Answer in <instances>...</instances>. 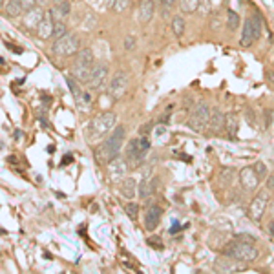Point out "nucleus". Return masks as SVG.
<instances>
[{
    "label": "nucleus",
    "instance_id": "f257e3e1",
    "mask_svg": "<svg viewBox=\"0 0 274 274\" xmlns=\"http://www.w3.org/2000/svg\"><path fill=\"white\" fill-rule=\"evenodd\" d=\"M124 136H126V130H124L122 124L121 126H114V130L110 132V137H108L103 145H99L95 148V159H97L99 165H106L108 161H112L114 157L119 155Z\"/></svg>",
    "mask_w": 274,
    "mask_h": 274
},
{
    "label": "nucleus",
    "instance_id": "f03ea898",
    "mask_svg": "<svg viewBox=\"0 0 274 274\" xmlns=\"http://www.w3.org/2000/svg\"><path fill=\"white\" fill-rule=\"evenodd\" d=\"M223 256H228L234 261H243V263H251L258 258V249L252 243H243L240 240H234L227 243V247L223 249Z\"/></svg>",
    "mask_w": 274,
    "mask_h": 274
},
{
    "label": "nucleus",
    "instance_id": "7ed1b4c3",
    "mask_svg": "<svg viewBox=\"0 0 274 274\" xmlns=\"http://www.w3.org/2000/svg\"><path fill=\"white\" fill-rule=\"evenodd\" d=\"M115 114L112 112H104V114L97 115L93 121L90 122V128H88V136L91 139H103L104 136H108L115 126Z\"/></svg>",
    "mask_w": 274,
    "mask_h": 274
},
{
    "label": "nucleus",
    "instance_id": "20e7f679",
    "mask_svg": "<svg viewBox=\"0 0 274 274\" xmlns=\"http://www.w3.org/2000/svg\"><path fill=\"white\" fill-rule=\"evenodd\" d=\"M53 53L59 55V57H71L75 55L79 50H81V38L77 37L75 33H66L62 37L55 38L53 42Z\"/></svg>",
    "mask_w": 274,
    "mask_h": 274
},
{
    "label": "nucleus",
    "instance_id": "39448f33",
    "mask_svg": "<svg viewBox=\"0 0 274 274\" xmlns=\"http://www.w3.org/2000/svg\"><path fill=\"white\" fill-rule=\"evenodd\" d=\"M150 150V139L148 137H137V139H132L126 146V161L130 163H141V161L146 157V154Z\"/></svg>",
    "mask_w": 274,
    "mask_h": 274
},
{
    "label": "nucleus",
    "instance_id": "423d86ee",
    "mask_svg": "<svg viewBox=\"0 0 274 274\" xmlns=\"http://www.w3.org/2000/svg\"><path fill=\"white\" fill-rule=\"evenodd\" d=\"M261 35V18L258 15L247 18L243 22V31H241V38H240V44L243 48L252 46Z\"/></svg>",
    "mask_w": 274,
    "mask_h": 274
},
{
    "label": "nucleus",
    "instance_id": "0eeeda50",
    "mask_svg": "<svg viewBox=\"0 0 274 274\" xmlns=\"http://www.w3.org/2000/svg\"><path fill=\"white\" fill-rule=\"evenodd\" d=\"M208 117H210V106L206 103H199L198 106L194 108L190 119H188L190 130H194V132H205Z\"/></svg>",
    "mask_w": 274,
    "mask_h": 274
},
{
    "label": "nucleus",
    "instance_id": "6e6552de",
    "mask_svg": "<svg viewBox=\"0 0 274 274\" xmlns=\"http://www.w3.org/2000/svg\"><path fill=\"white\" fill-rule=\"evenodd\" d=\"M269 201H271V192L267 190H259L258 196L252 199L251 206H249V216H251L252 221H261L263 218V214L267 210V205H269Z\"/></svg>",
    "mask_w": 274,
    "mask_h": 274
},
{
    "label": "nucleus",
    "instance_id": "1a4fd4ad",
    "mask_svg": "<svg viewBox=\"0 0 274 274\" xmlns=\"http://www.w3.org/2000/svg\"><path fill=\"white\" fill-rule=\"evenodd\" d=\"M108 71H110L108 64H97V66L93 64L90 69V73H88V77H86L88 88H91V90H99L101 86L106 83Z\"/></svg>",
    "mask_w": 274,
    "mask_h": 274
},
{
    "label": "nucleus",
    "instance_id": "9d476101",
    "mask_svg": "<svg viewBox=\"0 0 274 274\" xmlns=\"http://www.w3.org/2000/svg\"><path fill=\"white\" fill-rule=\"evenodd\" d=\"M128 88V73H124V71H119V73H115L114 79L110 81L108 84V91H110V95L114 97V99H119L124 95V91Z\"/></svg>",
    "mask_w": 274,
    "mask_h": 274
},
{
    "label": "nucleus",
    "instance_id": "9b49d317",
    "mask_svg": "<svg viewBox=\"0 0 274 274\" xmlns=\"http://www.w3.org/2000/svg\"><path fill=\"white\" fill-rule=\"evenodd\" d=\"M106 170L112 179H119V177H122V175L128 172V161L121 159V157L117 155V157H114L112 161L106 163Z\"/></svg>",
    "mask_w": 274,
    "mask_h": 274
},
{
    "label": "nucleus",
    "instance_id": "f8f14e48",
    "mask_svg": "<svg viewBox=\"0 0 274 274\" xmlns=\"http://www.w3.org/2000/svg\"><path fill=\"white\" fill-rule=\"evenodd\" d=\"M24 26L28 28V30H35L38 26V22L44 18V9L42 6H35V8H31L30 11H24Z\"/></svg>",
    "mask_w": 274,
    "mask_h": 274
},
{
    "label": "nucleus",
    "instance_id": "ddd939ff",
    "mask_svg": "<svg viewBox=\"0 0 274 274\" xmlns=\"http://www.w3.org/2000/svg\"><path fill=\"white\" fill-rule=\"evenodd\" d=\"M240 183L243 185V188L245 190H256L258 188V185H259V177L256 175V172L252 170V167H247L243 168L241 172H240Z\"/></svg>",
    "mask_w": 274,
    "mask_h": 274
},
{
    "label": "nucleus",
    "instance_id": "4468645a",
    "mask_svg": "<svg viewBox=\"0 0 274 274\" xmlns=\"http://www.w3.org/2000/svg\"><path fill=\"white\" fill-rule=\"evenodd\" d=\"M157 183H159L157 177H152V179L145 177L143 181L137 185V194H139V198L143 199V201H146L150 196H154V192L157 188Z\"/></svg>",
    "mask_w": 274,
    "mask_h": 274
},
{
    "label": "nucleus",
    "instance_id": "2eb2a0df",
    "mask_svg": "<svg viewBox=\"0 0 274 274\" xmlns=\"http://www.w3.org/2000/svg\"><path fill=\"white\" fill-rule=\"evenodd\" d=\"M161 216H163V210H161V206L157 205H152L148 206V210H146V216H145V227L146 230H154V228H157L161 221Z\"/></svg>",
    "mask_w": 274,
    "mask_h": 274
},
{
    "label": "nucleus",
    "instance_id": "dca6fc26",
    "mask_svg": "<svg viewBox=\"0 0 274 274\" xmlns=\"http://www.w3.org/2000/svg\"><path fill=\"white\" fill-rule=\"evenodd\" d=\"M69 11H71V4H69L68 0H62L61 4H57L53 9H50V18L57 22V20H64L66 17L69 15Z\"/></svg>",
    "mask_w": 274,
    "mask_h": 274
},
{
    "label": "nucleus",
    "instance_id": "f3484780",
    "mask_svg": "<svg viewBox=\"0 0 274 274\" xmlns=\"http://www.w3.org/2000/svg\"><path fill=\"white\" fill-rule=\"evenodd\" d=\"M223 128H225V132L228 134V137L230 139H236L238 136V128H240V121H238V115L236 114H227L223 115Z\"/></svg>",
    "mask_w": 274,
    "mask_h": 274
},
{
    "label": "nucleus",
    "instance_id": "a211bd4d",
    "mask_svg": "<svg viewBox=\"0 0 274 274\" xmlns=\"http://www.w3.org/2000/svg\"><path fill=\"white\" fill-rule=\"evenodd\" d=\"M206 128H208V134H218L223 128V114L220 110H210V117H208V122H206Z\"/></svg>",
    "mask_w": 274,
    "mask_h": 274
},
{
    "label": "nucleus",
    "instance_id": "6ab92c4d",
    "mask_svg": "<svg viewBox=\"0 0 274 274\" xmlns=\"http://www.w3.org/2000/svg\"><path fill=\"white\" fill-rule=\"evenodd\" d=\"M35 30H37V35L42 38V40H48V38L51 37V33H53V20H51L50 17L44 15V18L38 22V26Z\"/></svg>",
    "mask_w": 274,
    "mask_h": 274
},
{
    "label": "nucleus",
    "instance_id": "aec40b11",
    "mask_svg": "<svg viewBox=\"0 0 274 274\" xmlns=\"http://www.w3.org/2000/svg\"><path fill=\"white\" fill-rule=\"evenodd\" d=\"M141 22L143 24H148L150 20L154 18V13H155V4H154V0H141Z\"/></svg>",
    "mask_w": 274,
    "mask_h": 274
},
{
    "label": "nucleus",
    "instance_id": "412c9836",
    "mask_svg": "<svg viewBox=\"0 0 274 274\" xmlns=\"http://www.w3.org/2000/svg\"><path fill=\"white\" fill-rule=\"evenodd\" d=\"M119 188H121V194L124 196V198H128V199L136 198V192H137L136 179H132V177H126V179H122V181L119 183Z\"/></svg>",
    "mask_w": 274,
    "mask_h": 274
},
{
    "label": "nucleus",
    "instance_id": "4be33fe9",
    "mask_svg": "<svg viewBox=\"0 0 274 274\" xmlns=\"http://www.w3.org/2000/svg\"><path fill=\"white\" fill-rule=\"evenodd\" d=\"M75 55H77L75 64H81V66H88V68H91V66H93V62H95L93 53H91V50H88V48H81Z\"/></svg>",
    "mask_w": 274,
    "mask_h": 274
},
{
    "label": "nucleus",
    "instance_id": "5701e85b",
    "mask_svg": "<svg viewBox=\"0 0 274 274\" xmlns=\"http://www.w3.org/2000/svg\"><path fill=\"white\" fill-rule=\"evenodd\" d=\"M4 13H6V17H9V18H18L24 11H22V8H20V2H18V0H9V2L4 4Z\"/></svg>",
    "mask_w": 274,
    "mask_h": 274
},
{
    "label": "nucleus",
    "instance_id": "b1692460",
    "mask_svg": "<svg viewBox=\"0 0 274 274\" xmlns=\"http://www.w3.org/2000/svg\"><path fill=\"white\" fill-rule=\"evenodd\" d=\"M185 28H187V22H185V17L183 15H175L172 18V31H174V35L177 38L183 37V33H185Z\"/></svg>",
    "mask_w": 274,
    "mask_h": 274
},
{
    "label": "nucleus",
    "instance_id": "393cba45",
    "mask_svg": "<svg viewBox=\"0 0 274 274\" xmlns=\"http://www.w3.org/2000/svg\"><path fill=\"white\" fill-rule=\"evenodd\" d=\"M199 4H201V0H179V8L185 15H190L194 11H198Z\"/></svg>",
    "mask_w": 274,
    "mask_h": 274
},
{
    "label": "nucleus",
    "instance_id": "a878e982",
    "mask_svg": "<svg viewBox=\"0 0 274 274\" xmlns=\"http://www.w3.org/2000/svg\"><path fill=\"white\" fill-rule=\"evenodd\" d=\"M234 263H238V261H234V259L228 258V256H223V258H218V261H216V269H218V271L230 273V271H234Z\"/></svg>",
    "mask_w": 274,
    "mask_h": 274
},
{
    "label": "nucleus",
    "instance_id": "bb28decb",
    "mask_svg": "<svg viewBox=\"0 0 274 274\" xmlns=\"http://www.w3.org/2000/svg\"><path fill=\"white\" fill-rule=\"evenodd\" d=\"M66 33H68V24L64 22V20L53 22V33H51V37L59 38V37H62V35H66Z\"/></svg>",
    "mask_w": 274,
    "mask_h": 274
},
{
    "label": "nucleus",
    "instance_id": "cd10ccee",
    "mask_svg": "<svg viewBox=\"0 0 274 274\" xmlns=\"http://www.w3.org/2000/svg\"><path fill=\"white\" fill-rule=\"evenodd\" d=\"M240 15H238L236 11H232V9H228L227 11V24H228V30H238V26H240Z\"/></svg>",
    "mask_w": 274,
    "mask_h": 274
},
{
    "label": "nucleus",
    "instance_id": "c85d7f7f",
    "mask_svg": "<svg viewBox=\"0 0 274 274\" xmlns=\"http://www.w3.org/2000/svg\"><path fill=\"white\" fill-rule=\"evenodd\" d=\"M124 212L128 214L130 220L136 221L137 218H139V205H137V203H134V201H130V203H126V205H124Z\"/></svg>",
    "mask_w": 274,
    "mask_h": 274
},
{
    "label": "nucleus",
    "instance_id": "c756f323",
    "mask_svg": "<svg viewBox=\"0 0 274 274\" xmlns=\"http://www.w3.org/2000/svg\"><path fill=\"white\" fill-rule=\"evenodd\" d=\"M66 83H68L69 90H71V93H73V97H75L77 101L81 99V95H83V90H81V86H79V83H77L75 79L68 77V79H66Z\"/></svg>",
    "mask_w": 274,
    "mask_h": 274
},
{
    "label": "nucleus",
    "instance_id": "7c9ffc66",
    "mask_svg": "<svg viewBox=\"0 0 274 274\" xmlns=\"http://www.w3.org/2000/svg\"><path fill=\"white\" fill-rule=\"evenodd\" d=\"M90 69L88 66H81V64H75V68H73V75L77 77V79H81V81H86V77H88V73H90Z\"/></svg>",
    "mask_w": 274,
    "mask_h": 274
},
{
    "label": "nucleus",
    "instance_id": "2f4dec72",
    "mask_svg": "<svg viewBox=\"0 0 274 274\" xmlns=\"http://www.w3.org/2000/svg\"><path fill=\"white\" fill-rule=\"evenodd\" d=\"M252 170L256 172V175H258V177H265V175H267V167L263 165V163H261V161H258V163L252 167Z\"/></svg>",
    "mask_w": 274,
    "mask_h": 274
},
{
    "label": "nucleus",
    "instance_id": "473e14b6",
    "mask_svg": "<svg viewBox=\"0 0 274 274\" xmlns=\"http://www.w3.org/2000/svg\"><path fill=\"white\" fill-rule=\"evenodd\" d=\"M18 2H20L22 11H30L31 8H35V6H37V0H18Z\"/></svg>",
    "mask_w": 274,
    "mask_h": 274
},
{
    "label": "nucleus",
    "instance_id": "72a5a7b5",
    "mask_svg": "<svg viewBox=\"0 0 274 274\" xmlns=\"http://www.w3.org/2000/svg\"><path fill=\"white\" fill-rule=\"evenodd\" d=\"M175 4H177V0H161V6H163V13H168L170 9H174Z\"/></svg>",
    "mask_w": 274,
    "mask_h": 274
},
{
    "label": "nucleus",
    "instance_id": "f704fd0d",
    "mask_svg": "<svg viewBox=\"0 0 274 274\" xmlns=\"http://www.w3.org/2000/svg\"><path fill=\"white\" fill-rule=\"evenodd\" d=\"M124 48H126V50H134V48H136V37L124 38Z\"/></svg>",
    "mask_w": 274,
    "mask_h": 274
},
{
    "label": "nucleus",
    "instance_id": "c9c22d12",
    "mask_svg": "<svg viewBox=\"0 0 274 274\" xmlns=\"http://www.w3.org/2000/svg\"><path fill=\"white\" fill-rule=\"evenodd\" d=\"M236 240L243 241V243H254V238H252L251 234H240V236H238Z\"/></svg>",
    "mask_w": 274,
    "mask_h": 274
},
{
    "label": "nucleus",
    "instance_id": "e433bc0d",
    "mask_svg": "<svg viewBox=\"0 0 274 274\" xmlns=\"http://www.w3.org/2000/svg\"><path fill=\"white\" fill-rule=\"evenodd\" d=\"M81 99L84 101V104H90L91 103V97H90V93H83V95H81ZM79 99V101H81Z\"/></svg>",
    "mask_w": 274,
    "mask_h": 274
},
{
    "label": "nucleus",
    "instance_id": "4c0bfd02",
    "mask_svg": "<svg viewBox=\"0 0 274 274\" xmlns=\"http://www.w3.org/2000/svg\"><path fill=\"white\" fill-rule=\"evenodd\" d=\"M265 122H267V126H271V122H273V114H271V110L265 114Z\"/></svg>",
    "mask_w": 274,
    "mask_h": 274
},
{
    "label": "nucleus",
    "instance_id": "58836bf2",
    "mask_svg": "<svg viewBox=\"0 0 274 274\" xmlns=\"http://www.w3.org/2000/svg\"><path fill=\"white\" fill-rule=\"evenodd\" d=\"M273 187H274V177L271 175V177H269V183H267V190L271 192L273 190Z\"/></svg>",
    "mask_w": 274,
    "mask_h": 274
},
{
    "label": "nucleus",
    "instance_id": "ea45409f",
    "mask_svg": "<svg viewBox=\"0 0 274 274\" xmlns=\"http://www.w3.org/2000/svg\"><path fill=\"white\" fill-rule=\"evenodd\" d=\"M177 230H179V227H177V223H174V227L170 228V232H172V234H174V232H177Z\"/></svg>",
    "mask_w": 274,
    "mask_h": 274
},
{
    "label": "nucleus",
    "instance_id": "a19ab883",
    "mask_svg": "<svg viewBox=\"0 0 274 274\" xmlns=\"http://www.w3.org/2000/svg\"><path fill=\"white\" fill-rule=\"evenodd\" d=\"M51 2H53V4H55V6H57V4H61V2H62V0H51Z\"/></svg>",
    "mask_w": 274,
    "mask_h": 274
},
{
    "label": "nucleus",
    "instance_id": "79ce46f5",
    "mask_svg": "<svg viewBox=\"0 0 274 274\" xmlns=\"http://www.w3.org/2000/svg\"><path fill=\"white\" fill-rule=\"evenodd\" d=\"M44 2H48V0H37V4H44Z\"/></svg>",
    "mask_w": 274,
    "mask_h": 274
}]
</instances>
